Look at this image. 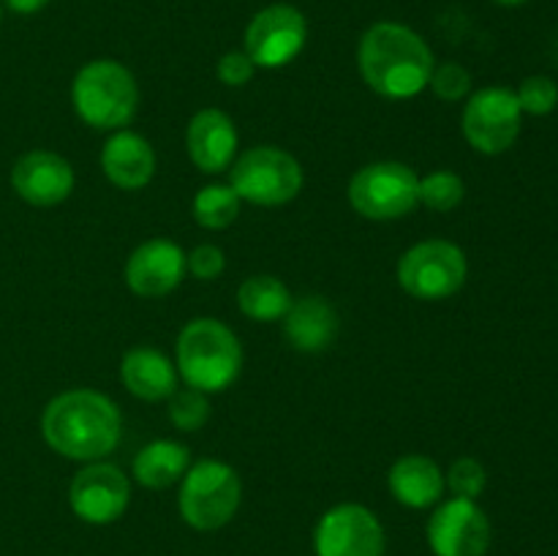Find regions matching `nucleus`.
I'll return each instance as SVG.
<instances>
[{"instance_id":"obj_1","label":"nucleus","mask_w":558,"mask_h":556,"mask_svg":"<svg viewBox=\"0 0 558 556\" xmlns=\"http://www.w3.org/2000/svg\"><path fill=\"white\" fill-rule=\"evenodd\" d=\"M123 418L118 403L98 390L74 387L47 403L41 436L58 456L80 463L104 461L118 447Z\"/></svg>"},{"instance_id":"obj_2","label":"nucleus","mask_w":558,"mask_h":556,"mask_svg":"<svg viewBox=\"0 0 558 556\" xmlns=\"http://www.w3.org/2000/svg\"><path fill=\"white\" fill-rule=\"evenodd\" d=\"M434 65V52L425 38L401 22H376L357 44L363 82L392 101L420 96L428 87Z\"/></svg>"},{"instance_id":"obj_3","label":"nucleus","mask_w":558,"mask_h":556,"mask_svg":"<svg viewBox=\"0 0 558 556\" xmlns=\"http://www.w3.org/2000/svg\"><path fill=\"white\" fill-rule=\"evenodd\" d=\"M178 376L202 392H223L243 371V347L221 319L199 316L180 330L174 347Z\"/></svg>"},{"instance_id":"obj_4","label":"nucleus","mask_w":558,"mask_h":556,"mask_svg":"<svg viewBox=\"0 0 558 556\" xmlns=\"http://www.w3.org/2000/svg\"><path fill=\"white\" fill-rule=\"evenodd\" d=\"M71 104L82 123L96 131H120L134 120L140 87L123 63L109 58L90 60L71 82Z\"/></svg>"},{"instance_id":"obj_5","label":"nucleus","mask_w":558,"mask_h":556,"mask_svg":"<svg viewBox=\"0 0 558 556\" xmlns=\"http://www.w3.org/2000/svg\"><path fill=\"white\" fill-rule=\"evenodd\" d=\"M240 501H243L240 474L234 472V467L216 458L191 463L180 480V518L196 532H216L227 527L238 516Z\"/></svg>"},{"instance_id":"obj_6","label":"nucleus","mask_w":558,"mask_h":556,"mask_svg":"<svg viewBox=\"0 0 558 556\" xmlns=\"http://www.w3.org/2000/svg\"><path fill=\"white\" fill-rule=\"evenodd\" d=\"M305 174L298 158L276 145H259L240 153L229 167V185L243 202L278 207L303 191Z\"/></svg>"},{"instance_id":"obj_7","label":"nucleus","mask_w":558,"mask_h":556,"mask_svg":"<svg viewBox=\"0 0 558 556\" xmlns=\"http://www.w3.org/2000/svg\"><path fill=\"white\" fill-rule=\"evenodd\" d=\"M354 213L371 221H398L420 205V174L401 161H374L349 180Z\"/></svg>"},{"instance_id":"obj_8","label":"nucleus","mask_w":558,"mask_h":556,"mask_svg":"<svg viewBox=\"0 0 558 556\" xmlns=\"http://www.w3.org/2000/svg\"><path fill=\"white\" fill-rule=\"evenodd\" d=\"M469 262L461 245L450 240H423L398 259V283L423 303L447 300L466 283Z\"/></svg>"},{"instance_id":"obj_9","label":"nucleus","mask_w":558,"mask_h":556,"mask_svg":"<svg viewBox=\"0 0 558 556\" xmlns=\"http://www.w3.org/2000/svg\"><path fill=\"white\" fill-rule=\"evenodd\" d=\"M523 109L515 90L501 85L472 93L463 107L461 129L469 145L483 156H501L521 136Z\"/></svg>"},{"instance_id":"obj_10","label":"nucleus","mask_w":558,"mask_h":556,"mask_svg":"<svg viewBox=\"0 0 558 556\" xmlns=\"http://www.w3.org/2000/svg\"><path fill=\"white\" fill-rule=\"evenodd\" d=\"M385 527L357 501L330 507L314 529V556H385Z\"/></svg>"},{"instance_id":"obj_11","label":"nucleus","mask_w":558,"mask_h":556,"mask_svg":"<svg viewBox=\"0 0 558 556\" xmlns=\"http://www.w3.org/2000/svg\"><path fill=\"white\" fill-rule=\"evenodd\" d=\"M305 38L308 22L303 11L289 3H272L245 27V52L256 69H281L303 52Z\"/></svg>"},{"instance_id":"obj_12","label":"nucleus","mask_w":558,"mask_h":556,"mask_svg":"<svg viewBox=\"0 0 558 556\" xmlns=\"http://www.w3.org/2000/svg\"><path fill=\"white\" fill-rule=\"evenodd\" d=\"M131 501V480L109 461H93L74 474L69 485V505L80 521L107 527L123 518Z\"/></svg>"},{"instance_id":"obj_13","label":"nucleus","mask_w":558,"mask_h":556,"mask_svg":"<svg viewBox=\"0 0 558 556\" xmlns=\"http://www.w3.org/2000/svg\"><path fill=\"white\" fill-rule=\"evenodd\" d=\"M425 534L436 556H485L490 548V521L474 499L439 501Z\"/></svg>"},{"instance_id":"obj_14","label":"nucleus","mask_w":558,"mask_h":556,"mask_svg":"<svg viewBox=\"0 0 558 556\" xmlns=\"http://www.w3.org/2000/svg\"><path fill=\"white\" fill-rule=\"evenodd\" d=\"M74 167L60 153L31 150L11 167V189L33 207H54L74 191Z\"/></svg>"},{"instance_id":"obj_15","label":"nucleus","mask_w":558,"mask_h":556,"mask_svg":"<svg viewBox=\"0 0 558 556\" xmlns=\"http://www.w3.org/2000/svg\"><path fill=\"white\" fill-rule=\"evenodd\" d=\"M185 251L167 238H153L134 249L125 262V283L140 298H163L183 283Z\"/></svg>"},{"instance_id":"obj_16","label":"nucleus","mask_w":558,"mask_h":556,"mask_svg":"<svg viewBox=\"0 0 558 556\" xmlns=\"http://www.w3.org/2000/svg\"><path fill=\"white\" fill-rule=\"evenodd\" d=\"M238 125L221 109H202L185 129V150L191 164L205 174L227 172L238 158Z\"/></svg>"},{"instance_id":"obj_17","label":"nucleus","mask_w":558,"mask_h":556,"mask_svg":"<svg viewBox=\"0 0 558 556\" xmlns=\"http://www.w3.org/2000/svg\"><path fill=\"white\" fill-rule=\"evenodd\" d=\"M101 169L112 185L140 191L156 174V153L142 134L129 129L114 131L101 150Z\"/></svg>"},{"instance_id":"obj_18","label":"nucleus","mask_w":558,"mask_h":556,"mask_svg":"<svg viewBox=\"0 0 558 556\" xmlns=\"http://www.w3.org/2000/svg\"><path fill=\"white\" fill-rule=\"evenodd\" d=\"M387 488H390L392 499L398 505L412 507V510H428V507L439 505L447 483L445 472H441L434 458L409 452V456H401L390 467Z\"/></svg>"},{"instance_id":"obj_19","label":"nucleus","mask_w":558,"mask_h":556,"mask_svg":"<svg viewBox=\"0 0 558 556\" xmlns=\"http://www.w3.org/2000/svg\"><path fill=\"white\" fill-rule=\"evenodd\" d=\"M338 330H341V322H338L336 309L316 294L294 300L289 314L283 316V336H287L289 347L305 354L330 349L336 343Z\"/></svg>"},{"instance_id":"obj_20","label":"nucleus","mask_w":558,"mask_h":556,"mask_svg":"<svg viewBox=\"0 0 558 556\" xmlns=\"http://www.w3.org/2000/svg\"><path fill=\"white\" fill-rule=\"evenodd\" d=\"M120 382L142 401H167L178 390V365L153 347H134L120 360Z\"/></svg>"},{"instance_id":"obj_21","label":"nucleus","mask_w":558,"mask_h":556,"mask_svg":"<svg viewBox=\"0 0 558 556\" xmlns=\"http://www.w3.org/2000/svg\"><path fill=\"white\" fill-rule=\"evenodd\" d=\"M191 467V452L178 439H156L142 447L131 463V474L142 488L163 491L180 483Z\"/></svg>"},{"instance_id":"obj_22","label":"nucleus","mask_w":558,"mask_h":556,"mask_svg":"<svg viewBox=\"0 0 558 556\" xmlns=\"http://www.w3.org/2000/svg\"><path fill=\"white\" fill-rule=\"evenodd\" d=\"M294 298L289 292L287 283L278 276H270V273H259V276H251L240 283L238 289V305L248 319L254 322H270L283 319L292 309Z\"/></svg>"},{"instance_id":"obj_23","label":"nucleus","mask_w":558,"mask_h":556,"mask_svg":"<svg viewBox=\"0 0 558 556\" xmlns=\"http://www.w3.org/2000/svg\"><path fill=\"white\" fill-rule=\"evenodd\" d=\"M240 196L229 183H210L196 191L191 202L194 221L205 229H227L240 216Z\"/></svg>"},{"instance_id":"obj_24","label":"nucleus","mask_w":558,"mask_h":556,"mask_svg":"<svg viewBox=\"0 0 558 556\" xmlns=\"http://www.w3.org/2000/svg\"><path fill=\"white\" fill-rule=\"evenodd\" d=\"M466 196V183L461 174L450 169H436V172L420 178V205L430 207L434 213H450Z\"/></svg>"},{"instance_id":"obj_25","label":"nucleus","mask_w":558,"mask_h":556,"mask_svg":"<svg viewBox=\"0 0 558 556\" xmlns=\"http://www.w3.org/2000/svg\"><path fill=\"white\" fill-rule=\"evenodd\" d=\"M169 401V420L178 431L185 434H194V431L205 428V423L210 420V401H207V392L196 390V387H178Z\"/></svg>"},{"instance_id":"obj_26","label":"nucleus","mask_w":558,"mask_h":556,"mask_svg":"<svg viewBox=\"0 0 558 556\" xmlns=\"http://www.w3.org/2000/svg\"><path fill=\"white\" fill-rule=\"evenodd\" d=\"M445 483L447 488L452 491V496H458V499L477 501V496H483L485 485H488V472H485V467L477 458L463 456L458 458V461H452L450 472L445 474Z\"/></svg>"},{"instance_id":"obj_27","label":"nucleus","mask_w":558,"mask_h":556,"mask_svg":"<svg viewBox=\"0 0 558 556\" xmlns=\"http://www.w3.org/2000/svg\"><path fill=\"white\" fill-rule=\"evenodd\" d=\"M515 96L523 114H534V118H545L558 107V85L550 76L543 74L526 76L515 90Z\"/></svg>"},{"instance_id":"obj_28","label":"nucleus","mask_w":558,"mask_h":556,"mask_svg":"<svg viewBox=\"0 0 558 556\" xmlns=\"http://www.w3.org/2000/svg\"><path fill=\"white\" fill-rule=\"evenodd\" d=\"M428 87L439 101L456 104L472 93V74L461 63H441L430 71Z\"/></svg>"},{"instance_id":"obj_29","label":"nucleus","mask_w":558,"mask_h":556,"mask_svg":"<svg viewBox=\"0 0 558 556\" xmlns=\"http://www.w3.org/2000/svg\"><path fill=\"white\" fill-rule=\"evenodd\" d=\"M185 265H189L191 276L199 278V281H216L227 270V256L218 245L202 243L191 254H185Z\"/></svg>"},{"instance_id":"obj_30","label":"nucleus","mask_w":558,"mask_h":556,"mask_svg":"<svg viewBox=\"0 0 558 556\" xmlns=\"http://www.w3.org/2000/svg\"><path fill=\"white\" fill-rule=\"evenodd\" d=\"M256 65L254 60L248 58L245 49H232V52H223L221 60L216 65V74L218 80L223 82L227 87H243L248 85L251 76H254Z\"/></svg>"},{"instance_id":"obj_31","label":"nucleus","mask_w":558,"mask_h":556,"mask_svg":"<svg viewBox=\"0 0 558 556\" xmlns=\"http://www.w3.org/2000/svg\"><path fill=\"white\" fill-rule=\"evenodd\" d=\"M3 3H5V9L14 11V14L31 16V14H36V11H41L49 0H3Z\"/></svg>"},{"instance_id":"obj_32","label":"nucleus","mask_w":558,"mask_h":556,"mask_svg":"<svg viewBox=\"0 0 558 556\" xmlns=\"http://www.w3.org/2000/svg\"><path fill=\"white\" fill-rule=\"evenodd\" d=\"M494 3L507 5V9H515V5H523V3H526V0H494Z\"/></svg>"},{"instance_id":"obj_33","label":"nucleus","mask_w":558,"mask_h":556,"mask_svg":"<svg viewBox=\"0 0 558 556\" xmlns=\"http://www.w3.org/2000/svg\"><path fill=\"white\" fill-rule=\"evenodd\" d=\"M0 20H3V3H0Z\"/></svg>"}]
</instances>
